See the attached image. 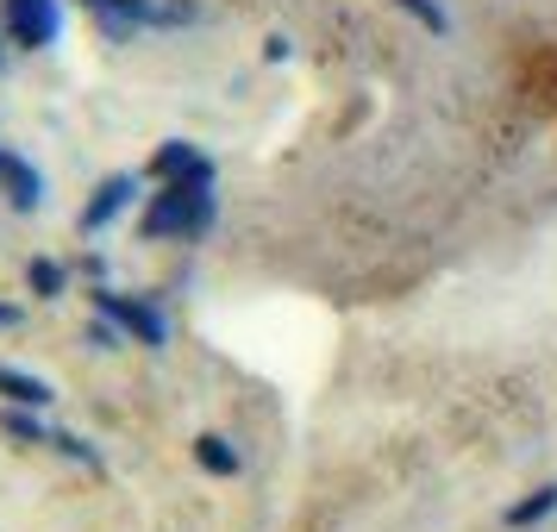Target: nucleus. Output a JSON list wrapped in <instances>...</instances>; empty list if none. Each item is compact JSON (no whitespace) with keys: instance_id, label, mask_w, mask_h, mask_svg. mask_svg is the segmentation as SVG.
Here are the masks:
<instances>
[{"instance_id":"nucleus-14","label":"nucleus","mask_w":557,"mask_h":532,"mask_svg":"<svg viewBox=\"0 0 557 532\" xmlns=\"http://www.w3.org/2000/svg\"><path fill=\"white\" fill-rule=\"evenodd\" d=\"M395 7H401L407 20H420V26L432 32V38H445V32H451V13H445L438 0H395Z\"/></svg>"},{"instance_id":"nucleus-9","label":"nucleus","mask_w":557,"mask_h":532,"mask_svg":"<svg viewBox=\"0 0 557 532\" xmlns=\"http://www.w3.org/2000/svg\"><path fill=\"white\" fill-rule=\"evenodd\" d=\"M82 13L101 26L107 45H126V38H138V26H132V13H126V0H76Z\"/></svg>"},{"instance_id":"nucleus-8","label":"nucleus","mask_w":557,"mask_h":532,"mask_svg":"<svg viewBox=\"0 0 557 532\" xmlns=\"http://www.w3.org/2000/svg\"><path fill=\"white\" fill-rule=\"evenodd\" d=\"M0 395L13 407H51L57 388L45 376H32V370H13V363H0Z\"/></svg>"},{"instance_id":"nucleus-2","label":"nucleus","mask_w":557,"mask_h":532,"mask_svg":"<svg viewBox=\"0 0 557 532\" xmlns=\"http://www.w3.org/2000/svg\"><path fill=\"white\" fill-rule=\"evenodd\" d=\"M0 32L20 51H51L63 38V7L57 0H0Z\"/></svg>"},{"instance_id":"nucleus-6","label":"nucleus","mask_w":557,"mask_h":532,"mask_svg":"<svg viewBox=\"0 0 557 532\" xmlns=\"http://www.w3.org/2000/svg\"><path fill=\"white\" fill-rule=\"evenodd\" d=\"M145 176H151V182H176V176H220V170H213V157L195 151L188 138H170V145L145 163Z\"/></svg>"},{"instance_id":"nucleus-4","label":"nucleus","mask_w":557,"mask_h":532,"mask_svg":"<svg viewBox=\"0 0 557 532\" xmlns=\"http://www.w3.org/2000/svg\"><path fill=\"white\" fill-rule=\"evenodd\" d=\"M132 195H138V176H107L95 195H88V207L76 213V232L82 238H95V232H107L120 213L132 207Z\"/></svg>"},{"instance_id":"nucleus-10","label":"nucleus","mask_w":557,"mask_h":532,"mask_svg":"<svg viewBox=\"0 0 557 532\" xmlns=\"http://www.w3.org/2000/svg\"><path fill=\"white\" fill-rule=\"evenodd\" d=\"M552 514H557V482H545V488H532L527 502L507 507L502 520H507L513 532H527V527H539V520H552Z\"/></svg>"},{"instance_id":"nucleus-15","label":"nucleus","mask_w":557,"mask_h":532,"mask_svg":"<svg viewBox=\"0 0 557 532\" xmlns=\"http://www.w3.org/2000/svg\"><path fill=\"white\" fill-rule=\"evenodd\" d=\"M0 326H20V307H0Z\"/></svg>"},{"instance_id":"nucleus-12","label":"nucleus","mask_w":557,"mask_h":532,"mask_svg":"<svg viewBox=\"0 0 557 532\" xmlns=\"http://www.w3.org/2000/svg\"><path fill=\"white\" fill-rule=\"evenodd\" d=\"M26 282H32V295L57 301V295L70 288V270H63V263H51V257H32V263H26Z\"/></svg>"},{"instance_id":"nucleus-11","label":"nucleus","mask_w":557,"mask_h":532,"mask_svg":"<svg viewBox=\"0 0 557 532\" xmlns=\"http://www.w3.org/2000/svg\"><path fill=\"white\" fill-rule=\"evenodd\" d=\"M195 463H201L207 477H238V451H232L220 432H201L195 438Z\"/></svg>"},{"instance_id":"nucleus-5","label":"nucleus","mask_w":557,"mask_h":532,"mask_svg":"<svg viewBox=\"0 0 557 532\" xmlns=\"http://www.w3.org/2000/svg\"><path fill=\"white\" fill-rule=\"evenodd\" d=\"M0 195L13 201V213H38L45 207V176L20 151H7V145H0Z\"/></svg>"},{"instance_id":"nucleus-13","label":"nucleus","mask_w":557,"mask_h":532,"mask_svg":"<svg viewBox=\"0 0 557 532\" xmlns=\"http://www.w3.org/2000/svg\"><path fill=\"white\" fill-rule=\"evenodd\" d=\"M45 451L70 457V463H82V470H101V451H95L88 438H76V432H63V426H51V438H45Z\"/></svg>"},{"instance_id":"nucleus-3","label":"nucleus","mask_w":557,"mask_h":532,"mask_svg":"<svg viewBox=\"0 0 557 532\" xmlns=\"http://www.w3.org/2000/svg\"><path fill=\"white\" fill-rule=\"evenodd\" d=\"M95 313H107V320L126 332L132 345H151V351H163V345H170V320H163L151 301H126L120 288H95Z\"/></svg>"},{"instance_id":"nucleus-7","label":"nucleus","mask_w":557,"mask_h":532,"mask_svg":"<svg viewBox=\"0 0 557 532\" xmlns=\"http://www.w3.org/2000/svg\"><path fill=\"white\" fill-rule=\"evenodd\" d=\"M126 13H132V26L138 32H182V26L201 20L195 0H126Z\"/></svg>"},{"instance_id":"nucleus-1","label":"nucleus","mask_w":557,"mask_h":532,"mask_svg":"<svg viewBox=\"0 0 557 532\" xmlns=\"http://www.w3.org/2000/svg\"><path fill=\"white\" fill-rule=\"evenodd\" d=\"M213 213H220L213 176H176L145 207V238H201L213 226Z\"/></svg>"}]
</instances>
